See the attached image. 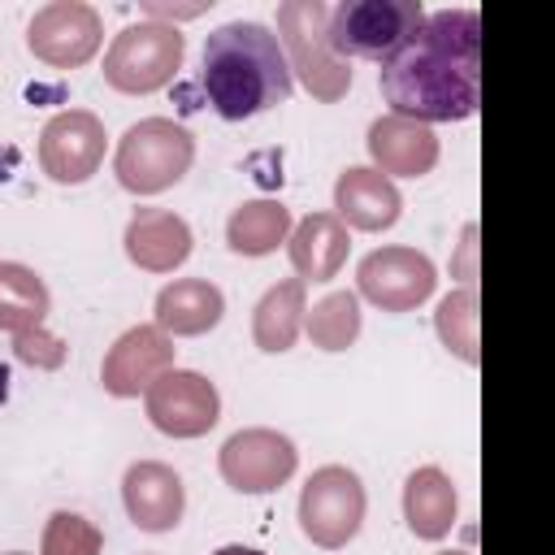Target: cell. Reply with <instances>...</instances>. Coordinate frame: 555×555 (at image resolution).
Segmentation results:
<instances>
[{
	"instance_id": "2e32d148",
	"label": "cell",
	"mask_w": 555,
	"mask_h": 555,
	"mask_svg": "<svg viewBox=\"0 0 555 555\" xmlns=\"http://www.w3.org/2000/svg\"><path fill=\"white\" fill-rule=\"evenodd\" d=\"M369 156H373V169L386 173V178H421L438 165V134L421 121H408V117H377L369 126Z\"/></svg>"
},
{
	"instance_id": "8fae6325",
	"label": "cell",
	"mask_w": 555,
	"mask_h": 555,
	"mask_svg": "<svg viewBox=\"0 0 555 555\" xmlns=\"http://www.w3.org/2000/svg\"><path fill=\"white\" fill-rule=\"evenodd\" d=\"M143 399H147V421L169 438H199L221 421L217 386L191 369H169L165 377L152 382Z\"/></svg>"
},
{
	"instance_id": "cb8c5ba5",
	"label": "cell",
	"mask_w": 555,
	"mask_h": 555,
	"mask_svg": "<svg viewBox=\"0 0 555 555\" xmlns=\"http://www.w3.org/2000/svg\"><path fill=\"white\" fill-rule=\"evenodd\" d=\"M304 330H308L312 347L347 351L360 338V295L356 291H330L325 299L312 304V312L304 317Z\"/></svg>"
},
{
	"instance_id": "5bb4252c",
	"label": "cell",
	"mask_w": 555,
	"mask_h": 555,
	"mask_svg": "<svg viewBox=\"0 0 555 555\" xmlns=\"http://www.w3.org/2000/svg\"><path fill=\"white\" fill-rule=\"evenodd\" d=\"M121 503H126V516L134 520V529L143 533H165L182 520L186 512V486L182 477L160 464V460H139L126 468L121 477Z\"/></svg>"
},
{
	"instance_id": "e0dca14e",
	"label": "cell",
	"mask_w": 555,
	"mask_h": 555,
	"mask_svg": "<svg viewBox=\"0 0 555 555\" xmlns=\"http://www.w3.org/2000/svg\"><path fill=\"white\" fill-rule=\"evenodd\" d=\"M126 256L147 273H173L191 256V225L169 208H134L126 225Z\"/></svg>"
},
{
	"instance_id": "5b68a950",
	"label": "cell",
	"mask_w": 555,
	"mask_h": 555,
	"mask_svg": "<svg viewBox=\"0 0 555 555\" xmlns=\"http://www.w3.org/2000/svg\"><path fill=\"white\" fill-rule=\"evenodd\" d=\"M425 22V9L416 0H343L330 9V52L338 61H390Z\"/></svg>"
},
{
	"instance_id": "6da1fadb",
	"label": "cell",
	"mask_w": 555,
	"mask_h": 555,
	"mask_svg": "<svg viewBox=\"0 0 555 555\" xmlns=\"http://www.w3.org/2000/svg\"><path fill=\"white\" fill-rule=\"evenodd\" d=\"M382 100L408 121H464L481 104V17L477 9L425 13L416 35L382 61Z\"/></svg>"
},
{
	"instance_id": "9c48e42d",
	"label": "cell",
	"mask_w": 555,
	"mask_h": 555,
	"mask_svg": "<svg viewBox=\"0 0 555 555\" xmlns=\"http://www.w3.org/2000/svg\"><path fill=\"white\" fill-rule=\"evenodd\" d=\"M104 43V22L91 4L82 0H52L35 9L26 26V48L52 65V69H78L87 65Z\"/></svg>"
},
{
	"instance_id": "ffe728a7",
	"label": "cell",
	"mask_w": 555,
	"mask_h": 555,
	"mask_svg": "<svg viewBox=\"0 0 555 555\" xmlns=\"http://www.w3.org/2000/svg\"><path fill=\"white\" fill-rule=\"evenodd\" d=\"M455 507H460V494L442 468L425 464L403 481V520L421 542L447 538L455 525Z\"/></svg>"
},
{
	"instance_id": "7402d4cb",
	"label": "cell",
	"mask_w": 555,
	"mask_h": 555,
	"mask_svg": "<svg viewBox=\"0 0 555 555\" xmlns=\"http://www.w3.org/2000/svg\"><path fill=\"white\" fill-rule=\"evenodd\" d=\"M291 238V208L282 199H247L225 221V243L238 256H269Z\"/></svg>"
},
{
	"instance_id": "3957f363",
	"label": "cell",
	"mask_w": 555,
	"mask_h": 555,
	"mask_svg": "<svg viewBox=\"0 0 555 555\" xmlns=\"http://www.w3.org/2000/svg\"><path fill=\"white\" fill-rule=\"evenodd\" d=\"M325 26H330V4L321 0H286L278 9V43L291 65V78H299L312 100L334 104L347 95L351 69L330 52Z\"/></svg>"
},
{
	"instance_id": "9a60e30c",
	"label": "cell",
	"mask_w": 555,
	"mask_h": 555,
	"mask_svg": "<svg viewBox=\"0 0 555 555\" xmlns=\"http://www.w3.org/2000/svg\"><path fill=\"white\" fill-rule=\"evenodd\" d=\"M399 212H403V195L386 173H377L369 165H351V169L338 173V182H334V217L347 230L377 234V230H390L399 221Z\"/></svg>"
},
{
	"instance_id": "30bf717a",
	"label": "cell",
	"mask_w": 555,
	"mask_h": 555,
	"mask_svg": "<svg viewBox=\"0 0 555 555\" xmlns=\"http://www.w3.org/2000/svg\"><path fill=\"white\" fill-rule=\"evenodd\" d=\"M356 286L382 312H412V308H421L434 295L438 269L416 247H377V251H369L360 260Z\"/></svg>"
},
{
	"instance_id": "603a6c76",
	"label": "cell",
	"mask_w": 555,
	"mask_h": 555,
	"mask_svg": "<svg viewBox=\"0 0 555 555\" xmlns=\"http://www.w3.org/2000/svg\"><path fill=\"white\" fill-rule=\"evenodd\" d=\"M48 308H52V299H48L43 278L17 260H0V330H9V334L35 330V325H43Z\"/></svg>"
},
{
	"instance_id": "484cf974",
	"label": "cell",
	"mask_w": 555,
	"mask_h": 555,
	"mask_svg": "<svg viewBox=\"0 0 555 555\" xmlns=\"http://www.w3.org/2000/svg\"><path fill=\"white\" fill-rule=\"evenodd\" d=\"M104 538L100 529L78 516V512H52L48 525H43V546L39 555H100Z\"/></svg>"
},
{
	"instance_id": "d6986e66",
	"label": "cell",
	"mask_w": 555,
	"mask_h": 555,
	"mask_svg": "<svg viewBox=\"0 0 555 555\" xmlns=\"http://www.w3.org/2000/svg\"><path fill=\"white\" fill-rule=\"evenodd\" d=\"M152 312H156V330H165L169 338H195L221 321L225 295L208 278H178V282L160 286Z\"/></svg>"
},
{
	"instance_id": "4dcf8cb0",
	"label": "cell",
	"mask_w": 555,
	"mask_h": 555,
	"mask_svg": "<svg viewBox=\"0 0 555 555\" xmlns=\"http://www.w3.org/2000/svg\"><path fill=\"white\" fill-rule=\"evenodd\" d=\"M9 555H26V551H9Z\"/></svg>"
},
{
	"instance_id": "52a82bcc",
	"label": "cell",
	"mask_w": 555,
	"mask_h": 555,
	"mask_svg": "<svg viewBox=\"0 0 555 555\" xmlns=\"http://www.w3.org/2000/svg\"><path fill=\"white\" fill-rule=\"evenodd\" d=\"M364 507L369 499H364L360 477L347 464H325L299 490V529L312 546L338 551L360 533Z\"/></svg>"
},
{
	"instance_id": "83f0119b",
	"label": "cell",
	"mask_w": 555,
	"mask_h": 555,
	"mask_svg": "<svg viewBox=\"0 0 555 555\" xmlns=\"http://www.w3.org/2000/svg\"><path fill=\"white\" fill-rule=\"evenodd\" d=\"M212 555H264V551H251V546H221V551H212Z\"/></svg>"
},
{
	"instance_id": "ba28073f",
	"label": "cell",
	"mask_w": 555,
	"mask_h": 555,
	"mask_svg": "<svg viewBox=\"0 0 555 555\" xmlns=\"http://www.w3.org/2000/svg\"><path fill=\"white\" fill-rule=\"evenodd\" d=\"M295 464H299L295 442L286 434H278V429H264V425L230 434L221 442V451H217L221 481L230 490H238V494H269V490H278L282 481H291Z\"/></svg>"
},
{
	"instance_id": "f546056e",
	"label": "cell",
	"mask_w": 555,
	"mask_h": 555,
	"mask_svg": "<svg viewBox=\"0 0 555 555\" xmlns=\"http://www.w3.org/2000/svg\"><path fill=\"white\" fill-rule=\"evenodd\" d=\"M438 555H468V551H438Z\"/></svg>"
},
{
	"instance_id": "277c9868",
	"label": "cell",
	"mask_w": 555,
	"mask_h": 555,
	"mask_svg": "<svg viewBox=\"0 0 555 555\" xmlns=\"http://www.w3.org/2000/svg\"><path fill=\"white\" fill-rule=\"evenodd\" d=\"M195 160V139L173 117H143L117 139L113 173L130 195H160Z\"/></svg>"
},
{
	"instance_id": "8992f818",
	"label": "cell",
	"mask_w": 555,
	"mask_h": 555,
	"mask_svg": "<svg viewBox=\"0 0 555 555\" xmlns=\"http://www.w3.org/2000/svg\"><path fill=\"white\" fill-rule=\"evenodd\" d=\"M182 56H186V39L178 26L139 22V26H126L108 43L104 82L113 91H126V95H152V91L173 82V74L182 69Z\"/></svg>"
},
{
	"instance_id": "ac0fdd59",
	"label": "cell",
	"mask_w": 555,
	"mask_h": 555,
	"mask_svg": "<svg viewBox=\"0 0 555 555\" xmlns=\"http://www.w3.org/2000/svg\"><path fill=\"white\" fill-rule=\"evenodd\" d=\"M286 251H291V264H295L304 286L308 282H330L347 264L351 234L334 212H308L299 225H291Z\"/></svg>"
},
{
	"instance_id": "7a4b0ae2",
	"label": "cell",
	"mask_w": 555,
	"mask_h": 555,
	"mask_svg": "<svg viewBox=\"0 0 555 555\" xmlns=\"http://www.w3.org/2000/svg\"><path fill=\"white\" fill-rule=\"evenodd\" d=\"M199 87L225 121H247L295 91L278 35L264 22H225L204 39Z\"/></svg>"
},
{
	"instance_id": "4316f807",
	"label": "cell",
	"mask_w": 555,
	"mask_h": 555,
	"mask_svg": "<svg viewBox=\"0 0 555 555\" xmlns=\"http://www.w3.org/2000/svg\"><path fill=\"white\" fill-rule=\"evenodd\" d=\"M13 356L30 369H61L65 364V343L56 334H48L43 325H35V330L13 334Z\"/></svg>"
},
{
	"instance_id": "f1b7e54d",
	"label": "cell",
	"mask_w": 555,
	"mask_h": 555,
	"mask_svg": "<svg viewBox=\"0 0 555 555\" xmlns=\"http://www.w3.org/2000/svg\"><path fill=\"white\" fill-rule=\"evenodd\" d=\"M4 399H9V364L0 360V403H4Z\"/></svg>"
},
{
	"instance_id": "4fadbf2b",
	"label": "cell",
	"mask_w": 555,
	"mask_h": 555,
	"mask_svg": "<svg viewBox=\"0 0 555 555\" xmlns=\"http://www.w3.org/2000/svg\"><path fill=\"white\" fill-rule=\"evenodd\" d=\"M173 351H178V347H173V338H169L165 330H156V325H134V330H126V334L108 347V356H104V364H100V382H104V390H108L113 399L147 395L152 382L173 369Z\"/></svg>"
},
{
	"instance_id": "44dd1931",
	"label": "cell",
	"mask_w": 555,
	"mask_h": 555,
	"mask_svg": "<svg viewBox=\"0 0 555 555\" xmlns=\"http://www.w3.org/2000/svg\"><path fill=\"white\" fill-rule=\"evenodd\" d=\"M304 317H308V286L299 278H286V282H273L256 312H251V338L260 351H291L299 330H304Z\"/></svg>"
},
{
	"instance_id": "7c38bea8",
	"label": "cell",
	"mask_w": 555,
	"mask_h": 555,
	"mask_svg": "<svg viewBox=\"0 0 555 555\" xmlns=\"http://www.w3.org/2000/svg\"><path fill=\"white\" fill-rule=\"evenodd\" d=\"M104 143H108V134H104V121H100L95 113H87V108H65V113H56V117L43 126V134H39V165H43V173H48L52 182L78 186V182H87V178L100 169Z\"/></svg>"
},
{
	"instance_id": "d4e9b609",
	"label": "cell",
	"mask_w": 555,
	"mask_h": 555,
	"mask_svg": "<svg viewBox=\"0 0 555 555\" xmlns=\"http://www.w3.org/2000/svg\"><path fill=\"white\" fill-rule=\"evenodd\" d=\"M434 330L447 351H455L464 364H477V291H451L434 312Z\"/></svg>"
}]
</instances>
